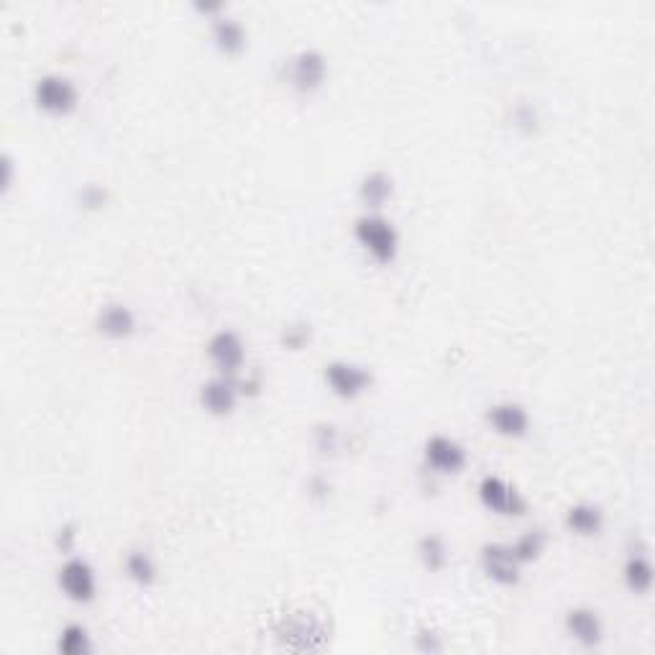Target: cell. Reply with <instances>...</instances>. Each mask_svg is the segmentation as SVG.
Listing matches in <instances>:
<instances>
[{"label": "cell", "instance_id": "obj_15", "mask_svg": "<svg viewBox=\"0 0 655 655\" xmlns=\"http://www.w3.org/2000/svg\"><path fill=\"white\" fill-rule=\"evenodd\" d=\"M210 31H213L215 47L221 49L223 54H228V57H236V54H241L246 49V31L236 18L215 16Z\"/></svg>", "mask_w": 655, "mask_h": 655}, {"label": "cell", "instance_id": "obj_20", "mask_svg": "<svg viewBox=\"0 0 655 655\" xmlns=\"http://www.w3.org/2000/svg\"><path fill=\"white\" fill-rule=\"evenodd\" d=\"M418 556L428 571H443L448 566V548L438 535H425L418 543Z\"/></svg>", "mask_w": 655, "mask_h": 655}, {"label": "cell", "instance_id": "obj_22", "mask_svg": "<svg viewBox=\"0 0 655 655\" xmlns=\"http://www.w3.org/2000/svg\"><path fill=\"white\" fill-rule=\"evenodd\" d=\"M80 203L85 205V208H90V210L103 208V203H105V190H103V187H98V185H87V187H82V192H80Z\"/></svg>", "mask_w": 655, "mask_h": 655}, {"label": "cell", "instance_id": "obj_14", "mask_svg": "<svg viewBox=\"0 0 655 655\" xmlns=\"http://www.w3.org/2000/svg\"><path fill=\"white\" fill-rule=\"evenodd\" d=\"M604 525L602 507L592 505V502H579V505L566 510V528L579 538H594L599 535Z\"/></svg>", "mask_w": 655, "mask_h": 655}, {"label": "cell", "instance_id": "obj_21", "mask_svg": "<svg viewBox=\"0 0 655 655\" xmlns=\"http://www.w3.org/2000/svg\"><path fill=\"white\" fill-rule=\"evenodd\" d=\"M543 548H545L543 530H528V533H522L520 538L512 543V553H515L517 561H520L522 566L530 561H538Z\"/></svg>", "mask_w": 655, "mask_h": 655}, {"label": "cell", "instance_id": "obj_3", "mask_svg": "<svg viewBox=\"0 0 655 655\" xmlns=\"http://www.w3.org/2000/svg\"><path fill=\"white\" fill-rule=\"evenodd\" d=\"M479 502L487 507L489 512L502 517H522L528 515V499L522 497L510 482H505L502 476H484L479 482Z\"/></svg>", "mask_w": 655, "mask_h": 655}, {"label": "cell", "instance_id": "obj_11", "mask_svg": "<svg viewBox=\"0 0 655 655\" xmlns=\"http://www.w3.org/2000/svg\"><path fill=\"white\" fill-rule=\"evenodd\" d=\"M238 397H241V389L233 382V377H215L210 382H205L200 387V405L208 415L213 418H226V415H233L238 405Z\"/></svg>", "mask_w": 655, "mask_h": 655}, {"label": "cell", "instance_id": "obj_9", "mask_svg": "<svg viewBox=\"0 0 655 655\" xmlns=\"http://www.w3.org/2000/svg\"><path fill=\"white\" fill-rule=\"evenodd\" d=\"M325 75H328V62L318 49H302L292 57L290 62V85L297 93L313 95L323 87Z\"/></svg>", "mask_w": 655, "mask_h": 655}, {"label": "cell", "instance_id": "obj_16", "mask_svg": "<svg viewBox=\"0 0 655 655\" xmlns=\"http://www.w3.org/2000/svg\"><path fill=\"white\" fill-rule=\"evenodd\" d=\"M395 195V182H392V177H389L387 172H369L361 180L359 185V198L361 203L366 205V208L371 210H379L384 208V205L389 203V198Z\"/></svg>", "mask_w": 655, "mask_h": 655}, {"label": "cell", "instance_id": "obj_23", "mask_svg": "<svg viewBox=\"0 0 655 655\" xmlns=\"http://www.w3.org/2000/svg\"><path fill=\"white\" fill-rule=\"evenodd\" d=\"M415 645H418V650H423V653H438V650H443V643L438 640V635H435V632H428V630L420 632L418 640H415Z\"/></svg>", "mask_w": 655, "mask_h": 655}, {"label": "cell", "instance_id": "obj_10", "mask_svg": "<svg viewBox=\"0 0 655 655\" xmlns=\"http://www.w3.org/2000/svg\"><path fill=\"white\" fill-rule=\"evenodd\" d=\"M487 423L502 438H525L530 433V412L520 402H497L489 407Z\"/></svg>", "mask_w": 655, "mask_h": 655}, {"label": "cell", "instance_id": "obj_5", "mask_svg": "<svg viewBox=\"0 0 655 655\" xmlns=\"http://www.w3.org/2000/svg\"><path fill=\"white\" fill-rule=\"evenodd\" d=\"M425 466L441 476H456L469 464V453L448 435H430L423 448Z\"/></svg>", "mask_w": 655, "mask_h": 655}, {"label": "cell", "instance_id": "obj_25", "mask_svg": "<svg viewBox=\"0 0 655 655\" xmlns=\"http://www.w3.org/2000/svg\"><path fill=\"white\" fill-rule=\"evenodd\" d=\"M59 548H62V551H70V545H72V540H75V533H72L70 528H64V530H59Z\"/></svg>", "mask_w": 655, "mask_h": 655}, {"label": "cell", "instance_id": "obj_13", "mask_svg": "<svg viewBox=\"0 0 655 655\" xmlns=\"http://www.w3.org/2000/svg\"><path fill=\"white\" fill-rule=\"evenodd\" d=\"M566 632L569 638L576 640L584 648H594V645L602 643L604 638V625L599 612H594L592 607H574L566 612Z\"/></svg>", "mask_w": 655, "mask_h": 655}, {"label": "cell", "instance_id": "obj_4", "mask_svg": "<svg viewBox=\"0 0 655 655\" xmlns=\"http://www.w3.org/2000/svg\"><path fill=\"white\" fill-rule=\"evenodd\" d=\"M57 584L62 594L75 604H90L98 597V576L85 558H70L57 574Z\"/></svg>", "mask_w": 655, "mask_h": 655}, {"label": "cell", "instance_id": "obj_6", "mask_svg": "<svg viewBox=\"0 0 655 655\" xmlns=\"http://www.w3.org/2000/svg\"><path fill=\"white\" fill-rule=\"evenodd\" d=\"M323 379L333 395L341 400H356L371 387V371L351 361H331L325 366Z\"/></svg>", "mask_w": 655, "mask_h": 655}, {"label": "cell", "instance_id": "obj_8", "mask_svg": "<svg viewBox=\"0 0 655 655\" xmlns=\"http://www.w3.org/2000/svg\"><path fill=\"white\" fill-rule=\"evenodd\" d=\"M208 359L223 377H233L244 369L246 346L236 331H218L208 341Z\"/></svg>", "mask_w": 655, "mask_h": 655}, {"label": "cell", "instance_id": "obj_19", "mask_svg": "<svg viewBox=\"0 0 655 655\" xmlns=\"http://www.w3.org/2000/svg\"><path fill=\"white\" fill-rule=\"evenodd\" d=\"M57 650L64 655H85L93 650V640H90V632H87L85 625L80 622H70L64 625L62 632L57 638Z\"/></svg>", "mask_w": 655, "mask_h": 655}, {"label": "cell", "instance_id": "obj_24", "mask_svg": "<svg viewBox=\"0 0 655 655\" xmlns=\"http://www.w3.org/2000/svg\"><path fill=\"white\" fill-rule=\"evenodd\" d=\"M308 341V331H295V328H290V331H287V336H285V343L290 348H302V343Z\"/></svg>", "mask_w": 655, "mask_h": 655}, {"label": "cell", "instance_id": "obj_2", "mask_svg": "<svg viewBox=\"0 0 655 655\" xmlns=\"http://www.w3.org/2000/svg\"><path fill=\"white\" fill-rule=\"evenodd\" d=\"M34 103L41 113L54 118H64L77 111L80 90L75 82L64 75H44L34 85Z\"/></svg>", "mask_w": 655, "mask_h": 655}, {"label": "cell", "instance_id": "obj_18", "mask_svg": "<svg viewBox=\"0 0 655 655\" xmlns=\"http://www.w3.org/2000/svg\"><path fill=\"white\" fill-rule=\"evenodd\" d=\"M123 569H126L128 579L139 586H151L159 576L157 563H154V558L146 551H128L126 561H123Z\"/></svg>", "mask_w": 655, "mask_h": 655}, {"label": "cell", "instance_id": "obj_17", "mask_svg": "<svg viewBox=\"0 0 655 655\" xmlns=\"http://www.w3.org/2000/svg\"><path fill=\"white\" fill-rule=\"evenodd\" d=\"M653 563L648 556H630L622 569L625 584L632 594H648L653 589Z\"/></svg>", "mask_w": 655, "mask_h": 655}, {"label": "cell", "instance_id": "obj_1", "mask_svg": "<svg viewBox=\"0 0 655 655\" xmlns=\"http://www.w3.org/2000/svg\"><path fill=\"white\" fill-rule=\"evenodd\" d=\"M354 238L356 244L369 254L371 261H377L379 267H389L395 264L397 254H400V233H397L395 223L387 221L379 213L361 215L354 223Z\"/></svg>", "mask_w": 655, "mask_h": 655}, {"label": "cell", "instance_id": "obj_7", "mask_svg": "<svg viewBox=\"0 0 655 655\" xmlns=\"http://www.w3.org/2000/svg\"><path fill=\"white\" fill-rule=\"evenodd\" d=\"M482 571L492 584L497 586H517L520 584L522 563L512 553V545L507 543H487L482 548Z\"/></svg>", "mask_w": 655, "mask_h": 655}, {"label": "cell", "instance_id": "obj_12", "mask_svg": "<svg viewBox=\"0 0 655 655\" xmlns=\"http://www.w3.org/2000/svg\"><path fill=\"white\" fill-rule=\"evenodd\" d=\"M136 313L123 302H108L95 315V331L108 341H126L136 333Z\"/></svg>", "mask_w": 655, "mask_h": 655}]
</instances>
